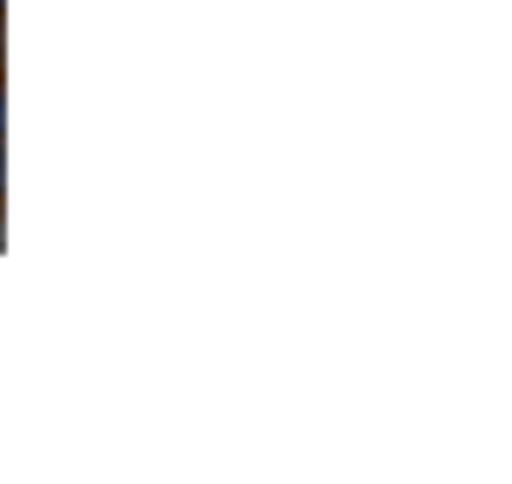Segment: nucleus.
<instances>
[{
	"mask_svg": "<svg viewBox=\"0 0 512 484\" xmlns=\"http://www.w3.org/2000/svg\"><path fill=\"white\" fill-rule=\"evenodd\" d=\"M0 77H7V14H0Z\"/></svg>",
	"mask_w": 512,
	"mask_h": 484,
	"instance_id": "nucleus-1",
	"label": "nucleus"
},
{
	"mask_svg": "<svg viewBox=\"0 0 512 484\" xmlns=\"http://www.w3.org/2000/svg\"><path fill=\"white\" fill-rule=\"evenodd\" d=\"M0 139H7V77H0Z\"/></svg>",
	"mask_w": 512,
	"mask_h": 484,
	"instance_id": "nucleus-2",
	"label": "nucleus"
},
{
	"mask_svg": "<svg viewBox=\"0 0 512 484\" xmlns=\"http://www.w3.org/2000/svg\"><path fill=\"white\" fill-rule=\"evenodd\" d=\"M0 201H7V139H0Z\"/></svg>",
	"mask_w": 512,
	"mask_h": 484,
	"instance_id": "nucleus-3",
	"label": "nucleus"
},
{
	"mask_svg": "<svg viewBox=\"0 0 512 484\" xmlns=\"http://www.w3.org/2000/svg\"><path fill=\"white\" fill-rule=\"evenodd\" d=\"M0 14H7V0H0Z\"/></svg>",
	"mask_w": 512,
	"mask_h": 484,
	"instance_id": "nucleus-4",
	"label": "nucleus"
}]
</instances>
